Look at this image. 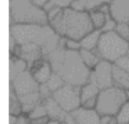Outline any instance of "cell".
<instances>
[{"mask_svg":"<svg viewBox=\"0 0 129 124\" xmlns=\"http://www.w3.org/2000/svg\"><path fill=\"white\" fill-rule=\"evenodd\" d=\"M115 65L118 66L119 68H121V69H123V70L129 72V55L126 54V55L120 57V58L115 63Z\"/></svg>","mask_w":129,"mask_h":124,"instance_id":"obj_30","label":"cell"},{"mask_svg":"<svg viewBox=\"0 0 129 124\" xmlns=\"http://www.w3.org/2000/svg\"><path fill=\"white\" fill-rule=\"evenodd\" d=\"M10 36H12L18 45L33 42L38 44L47 56L50 52L55 50L63 41L53 27L47 24H10Z\"/></svg>","mask_w":129,"mask_h":124,"instance_id":"obj_2","label":"cell"},{"mask_svg":"<svg viewBox=\"0 0 129 124\" xmlns=\"http://www.w3.org/2000/svg\"><path fill=\"white\" fill-rule=\"evenodd\" d=\"M101 34H102V30L100 29H94L91 32H89L80 40L82 48L89 49V50H96Z\"/></svg>","mask_w":129,"mask_h":124,"instance_id":"obj_17","label":"cell"},{"mask_svg":"<svg viewBox=\"0 0 129 124\" xmlns=\"http://www.w3.org/2000/svg\"><path fill=\"white\" fill-rule=\"evenodd\" d=\"M89 6H90V0H74L71 7L76 10L89 12Z\"/></svg>","mask_w":129,"mask_h":124,"instance_id":"obj_27","label":"cell"},{"mask_svg":"<svg viewBox=\"0 0 129 124\" xmlns=\"http://www.w3.org/2000/svg\"><path fill=\"white\" fill-rule=\"evenodd\" d=\"M115 31L125 39L129 40V23H125V22L117 23Z\"/></svg>","mask_w":129,"mask_h":124,"instance_id":"obj_26","label":"cell"},{"mask_svg":"<svg viewBox=\"0 0 129 124\" xmlns=\"http://www.w3.org/2000/svg\"><path fill=\"white\" fill-rule=\"evenodd\" d=\"M49 24L62 38L79 41L94 30L89 12L76 10L72 7L60 9L57 15L49 21Z\"/></svg>","mask_w":129,"mask_h":124,"instance_id":"obj_3","label":"cell"},{"mask_svg":"<svg viewBox=\"0 0 129 124\" xmlns=\"http://www.w3.org/2000/svg\"><path fill=\"white\" fill-rule=\"evenodd\" d=\"M64 47L71 50H77L79 51L82 46H81V42L79 40H75V39H69V38H64Z\"/></svg>","mask_w":129,"mask_h":124,"instance_id":"obj_28","label":"cell"},{"mask_svg":"<svg viewBox=\"0 0 129 124\" xmlns=\"http://www.w3.org/2000/svg\"><path fill=\"white\" fill-rule=\"evenodd\" d=\"M60 122L59 121H56V120H52V119H49V121L46 123V124H59Z\"/></svg>","mask_w":129,"mask_h":124,"instance_id":"obj_35","label":"cell"},{"mask_svg":"<svg viewBox=\"0 0 129 124\" xmlns=\"http://www.w3.org/2000/svg\"><path fill=\"white\" fill-rule=\"evenodd\" d=\"M18 50H19V56L27 63L28 68L35 65V63L38 61L43 55L41 47L33 42H28L18 45Z\"/></svg>","mask_w":129,"mask_h":124,"instance_id":"obj_10","label":"cell"},{"mask_svg":"<svg viewBox=\"0 0 129 124\" xmlns=\"http://www.w3.org/2000/svg\"><path fill=\"white\" fill-rule=\"evenodd\" d=\"M64 84H67V83L64 82V80L62 79V77L60 75H58L57 73H55V72L52 73V75L50 76V78L48 79V81L45 83L46 87L49 89V91L51 93H53L56 90H58L59 88H61Z\"/></svg>","mask_w":129,"mask_h":124,"instance_id":"obj_22","label":"cell"},{"mask_svg":"<svg viewBox=\"0 0 129 124\" xmlns=\"http://www.w3.org/2000/svg\"><path fill=\"white\" fill-rule=\"evenodd\" d=\"M111 0H90V6H89V11L96 9L104 4H109Z\"/></svg>","mask_w":129,"mask_h":124,"instance_id":"obj_31","label":"cell"},{"mask_svg":"<svg viewBox=\"0 0 129 124\" xmlns=\"http://www.w3.org/2000/svg\"><path fill=\"white\" fill-rule=\"evenodd\" d=\"M10 24H47V12L31 0H9Z\"/></svg>","mask_w":129,"mask_h":124,"instance_id":"obj_4","label":"cell"},{"mask_svg":"<svg viewBox=\"0 0 129 124\" xmlns=\"http://www.w3.org/2000/svg\"><path fill=\"white\" fill-rule=\"evenodd\" d=\"M59 124H68V123H67V122H66V121H62V122H60V123H59Z\"/></svg>","mask_w":129,"mask_h":124,"instance_id":"obj_36","label":"cell"},{"mask_svg":"<svg viewBox=\"0 0 129 124\" xmlns=\"http://www.w3.org/2000/svg\"><path fill=\"white\" fill-rule=\"evenodd\" d=\"M89 14H90V18H91L94 29L102 30V28L104 27V25L106 23L107 17L110 14L109 13V4H104L96 9L90 10Z\"/></svg>","mask_w":129,"mask_h":124,"instance_id":"obj_14","label":"cell"},{"mask_svg":"<svg viewBox=\"0 0 129 124\" xmlns=\"http://www.w3.org/2000/svg\"><path fill=\"white\" fill-rule=\"evenodd\" d=\"M53 70L49 64L48 60H43L42 63H40V65L33 71V77L35 78V80L37 81L38 84H45L48 79L50 78V76L52 75Z\"/></svg>","mask_w":129,"mask_h":124,"instance_id":"obj_16","label":"cell"},{"mask_svg":"<svg viewBox=\"0 0 129 124\" xmlns=\"http://www.w3.org/2000/svg\"><path fill=\"white\" fill-rule=\"evenodd\" d=\"M52 98L67 113H72L82 106L81 87L71 84H64L61 88L53 92Z\"/></svg>","mask_w":129,"mask_h":124,"instance_id":"obj_7","label":"cell"},{"mask_svg":"<svg viewBox=\"0 0 129 124\" xmlns=\"http://www.w3.org/2000/svg\"><path fill=\"white\" fill-rule=\"evenodd\" d=\"M128 99L129 96L127 91L119 87L112 86L100 91L97 97V104L95 109L101 116H116L120 108L128 101Z\"/></svg>","mask_w":129,"mask_h":124,"instance_id":"obj_6","label":"cell"},{"mask_svg":"<svg viewBox=\"0 0 129 124\" xmlns=\"http://www.w3.org/2000/svg\"><path fill=\"white\" fill-rule=\"evenodd\" d=\"M43 104L45 106V109H46V112H47V116L49 119H52V120H56V121H59V122H62L64 121L67 115L69 113H67L58 104L57 102L51 97H48L46 99L43 100Z\"/></svg>","mask_w":129,"mask_h":124,"instance_id":"obj_13","label":"cell"},{"mask_svg":"<svg viewBox=\"0 0 129 124\" xmlns=\"http://www.w3.org/2000/svg\"><path fill=\"white\" fill-rule=\"evenodd\" d=\"M113 84L125 91H129V72L113 65Z\"/></svg>","mask_w":129,"mask_h":124,"instance_id":"obj_15","label":"cell"},{"mask_svg":"<svg viewBox=\"0 0 129 124\" xmlns=\"http://www.w3.org/2000/svg\"><path fill=\"white\" fill-rule=\"evenodd\" d=\"M9 111H10V115L17 117L22 113V106L19 101V98L11 88H10V96H9Z\"/></svg>","mask_w":129,"mask_h":124,"instance_id":"obj_21","label":"cell"},{"mask_svg":"<svg viewBox=\"0 0 129 124\" xmlns=\"http://www.w3.org/2000/svg\"><path fill=\"white\" fill-rule=\"evenodd\" d=\"M31 1H32L34 4H36L37 6L44 8V6L47 4V2H48L49 0H31Z\"/></svg>","mask_w":129,"mask_h":124,"instance_id":"obj_34","label":"cell"},{"mask_svg":"<svg viewBox=\"0 0 129 124\" xmlns=\"http://www.w3.org/2000/svg\"><path fill=\"white\" fill-rule=\"evenodd\" d=\"M116 26H117V21H116V20H114V19L110 16V14H109V15H108V17H107L106 23H105L104 27L102 28V31L104 32V31H111V30H115Z\"/></svg>","mask_w":129,"mask_h":124,"instance_id":"obj_29","label":"cell"},{"mask_svg":"<svg viewBox=\"0 0 129 124\" xmlns=\"http://www.w3.org/2000/svg\"><path fill=\"white\" fill-rule=\"evenodd\" d=\"M100 91L101 90L98 87V85L94 81L89 80L88 83H86L84 86L81 87V102H82V104L88 100L97 98Z\"/></svg>","mask_w":129,"mask_h":124,"instance_id":"obj_18","label":"cell"},{"mask_svg":"<svg viewBox=\"0 0 129 124\" xmlns=\"http://www.w3.org/2000/svg\"><path fill=\"white\" fill-rule=\"evenodd\" d=\"M96 51L102 59L115 64L120 57L129 52V40L122 37L115 30L102 31Z\"/></svg>","mask_w":129,"mask_h":124,"instance_id":"obj_5","label":"cell"},{"mask_svg":"<svg viewBox=\"0 0 129 124\" xmlns=\"http://www.w3.org/2000/svg\"><path fill=\"white\" fill-rule=\"evenodd\" d=\"M74 0H49L47 2V4L44 6L45 11H47L48 9L52 8V7H57L60 9H64V8H69L72 6Z\"/></svg>","mask_w":129,"mask_h":124,"instance_id":"obj_25","label":"cell"},{"mask_svg":"<svg viewBox=\"0 0 129 124\" xmlns=\"http://www.w3.org/2000/svg\"><path fill=\"white\" fill-rule=\"evenodd\" d=\"M80 55L84 61V64L91 70L94 69L102 59L101 56L99 55V53L96 50H89V49H85V48H81L79 50Z\"/></svg>","mask_w":129,"mask_h":124,"instance_id":"obj_19","label":"cell"},{"mask_svg":"<svg viewBox=\"0 0 129 124\" xmlns=\"http://www.w3.org/2000/svg\"><path fill=\"white\" fill-rule=\"evenodd\" d=\"M46 57L53 72L60 75L67 84L82 87L89 82L91 70L84 64L79 51L64 47V38L62 43Z\"/></svg>","mask_w":129,"mask_h":124,"instance_id":"obj_1","label":"cell"},{"mask_svg":"<svg viewBox=\"0 0 129 124\" xmlns=\"http://www.w3.org/2000/svg\"><path fill=\"white\" fill-rule=\"evenodd\" d=\"M115 117L118 124H129V100L120 108Z\"/></svg>","mask_w":129,"mask_h":124,"instance_id":"obj_23","label":"cell"},{"mask_svg":"<svg viewBox=\"0 0 129 124\" xmlns=\"http://www.w3.org/2000/svg\"><path fill=\"white\" fill-rule=\"evenodd\" d=\"M109 13L117 23H129V0H111Z\"/></svg>","mask_w":129,"mask_h":124,"instance_id":"obj_11","label":"cell"},{"mask_svg":"<svg viewBox=\"0 0 129 124\" xmlns=\"http://www.w3.org/2000/svg\"><path fill=\"white\" fill-rule=\"evenodd\" d=\"M113 65L111 61L101 59L100 63L91 72L90 80L94 81L100 90L114 86L113 84Z\"/></svg>","mask_w":129,"mask_h":124,"instance_id":"obj_9","label":"cell"},{"mask_svg":"<svg viewBox=\"0 0 129 124\" xmlns=\"http://www.w3.org/2000/svg\"><path fill=\"white\" fill-rule=\"evenodd\" d=\"M101 124H118L115 116L105 115L101 116Z\"/></svg>","mask_w":129,"mask_h":124,"instance_id":"obj_32","label":"cell"},{"mask_svg":"<svg viewBox=\"0 0 129 124\" xmlns=\"http://www.w3.org/2000/svg\"><path fill=\"white\" fill-rule=\"evenodd\" d=\"M78 124H101V115L96 109L79 107L71 113Z\"/></svg>","mask_w":129,"mask_h":124,"instance_id":"obj_12","label":"cell"},{"mask_svg":"<svg viewBox=\"0 0 129 124\" xmlns=\"http://www.w3.org/2000/svg\"><path fill=\"white\" fill-rule=\"evenodd\" d=\"M28 66L27 63L22 59L20 56H15V57H11L10 58V64H9V73H10V82L16 77L18 76L20 73L24 72L25 70H27Z\"/></svg>","mask_w":129,"mask_h":124,"instance_id":"obj_20","label":"cell"},{"mask_svg":"<svg viewBox=\"0 0 129 124\" xmlns=\"http://www.w3.org/2000/svg\"><path fill=\"white\" fill-rule=\"evenodd\" d=\"M39 86L40 84L37 83V81L33 77V74H31L28 70L20 73L10 82V88L14 91L17 97L38 92Z\"/></svg>","mask_w":129,"mask_h":124,"instance_id":"obj_8","label":"cell"},{"mask_svg":"<svg viewBox=\"0 0 129 124\" xmlns=\"http://www.w3.org/2000/svg\"><path fill=\"white\" fill-rule=\"evenodd\" d=\"M46 116H47V112H46L45 106L43 104V101H41L40 103H38L28 113L29 120H33V119H37V118H42V117H46Z\"/></svg>","mask_w":129,"mask_h":124,"instance_id":"obj_24","label":"cell"},{"mask_svg":"<svg viewBox=\"0 0 129 124\" xmlns=\"http://www.w3.org/2000/svg\"><path fill=\"white\" fill-rule=\"evenodd\" d=\"M64 121H66L68 124H78V122L75 120V118L73 117V115H72L71 113H69V114L67 115V117H66Z\"/></svg>","mask_w":129,"mask_h":124,"instance_id":"obj_33","label":"cell"}]
</instances>
